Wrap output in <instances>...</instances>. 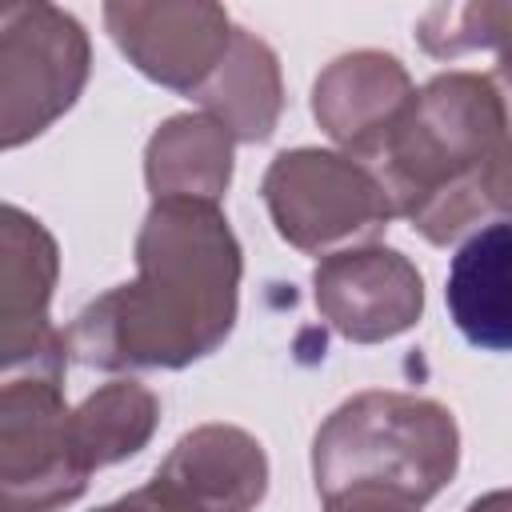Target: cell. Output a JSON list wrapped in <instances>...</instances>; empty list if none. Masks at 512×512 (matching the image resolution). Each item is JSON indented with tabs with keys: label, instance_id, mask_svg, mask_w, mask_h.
<instances>
[{
	"label": "cell",
	"instance_id": "12",
	"mask_svg": "<svg viewBox=\"0 0 512 512\" xmlns=\"http://www.w3.org/2000/svg\"><path fill=\"white\" fill-rule=\"evenodd\" d=\"M192 96L200 100L204 116H212L232 136V144H260L276 132L284 108L280 60L256 32L232 28L224 60Z\"/></svg>",
	"mask_w": 512,
	"mask_h": 512
},
{
	"label": "cell",
	"instance_id": "14",
	"mask_svg": "<svg viewBox=\"0 0 512 512\" xmlns=\"http://www.w3.org/2000/svg\"><path fill=\"white\" fill-rule=\"evenodd\" d=\"M448 308L468 344L508 348V220H492L452 256Z\"/></svg>",
	"mask_w": 512,
	"mask_h": 512
},
{
	"label": "cell",
	"instance_id": "6",
	"mask_svg": "<svg viewBox=\"0 0 512 512\" xmlns=\"http://www.w3.org/2000/svg\"><path fill=\"white\" fill-rule=\"evenodd\" d=\"M88 476L64 372L0 380V512H60L84 496Z\"/></svg>",
	"mask_w": 512,
	"mask_h": 512
},
{
	"label": "cell",
	"instance_id": "1",
	"mask_svg": "<svg viewBox=\"0 0 512 512\" xmlns=\"http://www.w3.org/2000/svg\"><path fill=\"white\" fill-rule=\"evenodd\" d=\"M240 272L220 204L152 200L136 232V280L92 300L64 332V352L100 372L188 368L228 340Z\"/></svg>",
	"mask_w": 512,
	"mask_h": 512
},
{
	"label": "cell",
	"instance_id": "18",
	"mask_svg": "<svg viewBox=\"0 0 512 512\" xmlns=\"http://www.w3.org/2000/svg\"><path fill=\"white\" fill-rule=\"evenodd\" d=\"M324 512H416V504H404L388 492H372V488H356V492H340L324 500Z\"/></svg>",
	"mask_w": 512,
	"mask_h": 512
},
{
	"label": "cell",
	"instance_id": "13",
	"mask_svg": "<svg viewBox=\"0 0 512 512\" xmlns=\"http://www.w3.org/2000/svg\"><path fill=\"white\" fill-rule=\"evenodd\" d=\"M144 180L152 200L220 204L232 184V136L204 112L168 116L144 148Z\"/></svg>",
	"mask_w": 512,
	"mask_h": 512
},
{
	"label": "cell",
	"instance_id": "15",
	"mask_svg": "<svg viewBox=\"0 0 512 512\" xmlns=\"http://www.w3.org/2000/svg\"><path fill=\"white\" fill-rule=\"evenodd\" d=\"M160 424V400L140 380H112L84 396L80 408H72V436L84 456V464L108 468L128 456H136Z\"/></svg>",
	"mask_w": 512,
	"mask_h": 512
},
{
	"label": "cell",
	"instance_id": "16",
	"mask_svg": "<svg viewBox=\"0 0 512 512\" xmlns=\"http://www.w3.org/2000/svg\"><path fill=\"white\" fill-rule=\"evenodd\" d=\"M512 24L508 4H436L420 20V44L428 56H460L476 48H500Z\"/></svg>",
	"mask_w": 512,
	"mask_h": 512
},
{
	"label": "cell",
	"instance_id": "19",
	"mask_svg": "<svg viewBox=\"0 0 512 512\" xmlns=\"http://www.w3.org/2000/svg\"><path fill=\"white\" fill-rule=\"evenodd\" d=\"M468 512H508V492H488V496H480Z\"/></svg>",
	"mask_w": 512,
	"mask_h": 512
},
{
	"label": "cell",
	"instance_id": "5",
	"mask_svg": "<svg viewBox=\"0 0 512 512\" xmlns=\"http://www.w3.org/2000/svg\"><path fill=\"white\" fill-rule=\"evenodd\" d=\"M260 192L280 240L308 256L340 252V244H372L396 216L368 164L324 148L280 152L268 164Z\"/></svg>",
	"mask_w": 512,
	"mask_h": 512
},
{
	"label": "cell",
	"instance_id": "9",
	"mask_svg": "<svg viewBox=\"0 0 512 512\" xmlns=\"http://www.w3.org/2000/svg\"><path fill=\"white\" fill-rule=\"evenodd\" d=\"M104 24L136 72L184 96H192L212 76L236 28L220 4H200V0L188 4L112 0L104 4Z\"/></svg>",
	"mask_w": 512,
	"mask_h": 512
},
{
	"label": "cell",
	"instance_id": "3",
	"mask_svg": "<svg viewBox=\"0 0 512 512\" xmlns=\"http://www.w3.org/2000/svg\"><path fill=\"white\" fill-rule=\"evenodd\" d=\"M456 464L460 428L452 412L412 392H360L312 440V476L324 500L372 488L420 508L456 476Z\"/></svg>",
	"mask_w": 512,
	"mask_h": 512
},
{
	"label": "cell",
	"instance_id": "4",
	"mask_svg": "<svg viewBox=\"0 0 512 512\" xmlns=\"http://www.w3.org/2000/svg\"><path fill=\"white\" fill-rule=\"evenodd\" d=\"M84 24L44 0H0V152L36 140L84 92Z\"/></svg>",
	"mask_w": 512,
	"mask_h": 512
},
{
	"label": "cell",
	"instance_id": "7",
	"mask_svg": "<svg viewBox=\"0 0 512 512\" xmlns=\"http://www.w3.org/2000/svg\"><path fill=\"white\" fill-rule=\"evenodd\" d=\"M56 280V236L32 212L0 204V380L64 372V332L48 320Z\"/></svg>",
	"mask_w": 512,
	"mask_h": 512
},
{
	"label": "cell",
	"instance_id": "8",
	"mask_svg": "<svg viewBox=\"0 0 512 512\" xmlns=\"http://www.w3.org/2000/svg\"><path fill=\"white\" fill-rule=\"evenodd\" d=\"M320 316L352 344H380L408 332L424 312V276L384 244H356L320 256L312 272Z\"/></svg>",
	"mask_w": 512,
	"mask_h": 512
},
{
	"label": "cell",
	"instance_id": "17",
	"mask_svg": "<svg viewBox=\"0 0 512 512\" xmlns=\"http://www.w3.org/2000/svg\"><path fill=\"white\" fill-rule=\"evenodd\" d=\"M96 512H196V508L188 500H180L160 476H152L144 488H136V492H128V496L96 508Z\"/></svg>",
	"mask_w": 512,
	"mask_h": 512
},
{
	"label": "cell",
	"instance_id": "10",
	"mask_svg": "<svg viewBox=\"0 0 512 512\" xmlns=\"http://www.w3.org/2000/svg\"><path fill=\"white\" fill-rule=\"evenodd\" d=\"M416 84L408 68L388 52H348L336 56L312 84L316 124L344 148V156L368 164L384 136L396 128Z\"/></svg>",
	"mask_w": 512,
	"mask_h": 512
},
{
	"label": "cell",
	"instance_id": "11",
	"mask_svg": "<svg viewBox=\"0 0 512 512\" xmlns=\"http://www.w3.org/2000/svg\"><path fill=\"white\" fill-rule=\"evenodd\" d=\"M156 476L196 512H252L268 492V456L236 424H200L172 444Z\"/></svg>",
	"mask_w": 512,
	"mask_h": 512
},
{
	"label": "cell",
	"instance_id": "2",
	"mask_svg": "<svg viewBox=\"0 0 512 512\" xmlns=\"http://www.w3.org/2000/svg\"><path fill=\"white\" fill-rule=\"evenodd\" d=\"M508 108L492 76L440 72L368 160L396 216L428 244H452L484 216L508 212Z\"/></svg>",
	"mask_w": 512,
	"mask_h": 512
}]
</instances>
